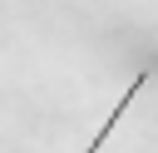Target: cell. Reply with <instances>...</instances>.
I'll list each match as a JSON object with an SVG mask.
<instances>
[{"label":"cell","instance_id":"cell-1","mask_svg":"<svg viewBox=\"0 0 158 153\" xmlns=\"http://www.w3.org/2000/svg\"><path fill=\"white\" fill-rule=\"evenodd\" d=\"M148 79H153V69H138V74H133V84H128V89H123V99H118V104H114V114H109V118H104V123H99V133H94V138H89V148H84V153H99V148H104V143H109V133H114V128H118V118H123V114H128V104H133V99H138V89H143V84H148Z\"/></svg>","mask_w":158,"mask_h":153}]
</instances>
